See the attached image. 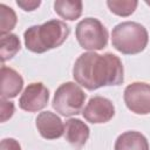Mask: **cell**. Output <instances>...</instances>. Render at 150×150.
Returning a JSON list of instances; mask_svg holds the SVG:
<instances>
[{
    "instance_id": "obj_1",
    "label": "cell",
    "mask_w": 150,
    "mask_h": 150,
    "mask_svg": "<svg viewBox=\"0 0 150 150\" xmlns=\"http://www.w3.org/2000/svg\"><path fill=\"white\" fill-rule=\"evenodd\" d=\"M73 77L79 86L88 90H96L123 83L124 69L121 59L112 53L101 55L95 52H87L76 59Z\"/></svg>"
},
{
    "instance_id": "obj_2",
    "label": "cell",
    "mask_w": 150,
    "mask_h": 150,
    "mask_svg": "<svg viewBox=\"0 0 150 150\" xmlns=\"http://www.w3.org/2000/svg\"><path fill=\"white\" fill-rule=\"evenodd\" d=\"M69 26L61 20H49L42 25H34L23 33L25 46L36 54L60 47L69 36Z\"/></svg>"
},
{
    "instance_id": "obj_3",
    "label": "cell",
    "mask_w": 150,
    "mask_h": 150,
    "mask_svg": "<svg viewBox=\"0 0 150 150\" xmlns=\"http://www.w3.org/2000/svg\"><path fill=\"white\" fill-rule=\"evenodd\" d=\"M148 42V30L138 22L124 21L112 28L111 45L116 50L124 55H135L143 52Z\"/></svg>"
},
{
    "instance_id": "obj_4",
    "label": "cell",
    "mask_w": 150,
    "mask_h": 150,
    "mask_svg": "<svg viewBox=\"0 0 150 150\" xmlns=\"http://www.w3.org/2000/svg\"><path fill=\"white\" fill-rule=\"evenodd\" d=\"M86 98V93L77 83L64 82L55 90L52 105L60 115L70 117L82 111Z\"/></svg>"
},
{
    "instance_id": "obj_5",
    "label": "cell",
    "mask_w": 150,
    "mask_h": 150,
    "mask_svg": "<svg viewBox=\"0 0 150 150\" xmlns=\"http://www.w3.org/2000/svg\"><path fill=\"white\" fill-rule=\"evenodd\" d=\"M75 36L79 45L89 52L101 50L108 45V30L96 18L82 19L76 28Z\"/></svg>"
},
{
    "instance_id": "obj_6",
    "label": "cell",
    "mask_w": 150,
    "mask_h": 150,
    "mask_svg": "<svg viewBox=\"0 0 150 150\" xmlns=\"http://www.w3.org/2000/svg\"><path fill=\"white\" fill-rule=\"evenodd\" d=\"M127 108L137 115L150 114V84L145 82H132L123 93Z\"/></svg>"
},
{
    "instance_id": "obj_7",
    "label": "cell",
    "mask_w": 150,
    "mask_h": 150,
    "mask_svg": "<svg viewBox=\"0 0 150 150\" xmlns=\"http://www.w3.org/2000/svg\"><path fill=\"white\" fill-rule=\"evenodd\" d=\"M49 101V90L41 82L29 83L19 98V107L28 112L42 110Z\"/></svg>"
},
{
    "instance_id": "obj_8",
    "label": "cell",
    "mask_w": 150,
    "mask_h": 150,
    "mask_svg": "<svg viewBox=\"0 0 150 150\" xmlns=\"http://www.w3.org/2000/svg\"><path fill=\"white\" fill-rule=\"evenodd\" d=\"M82 115L93 124L107 123L114 117L115 107L109 98L103 96H94L88 101Z\"/></svg>"
},
{
    "instance_id": "obj_9",
    "label": "cell",
    "mask_w": 150,
    "mask_h": 150,
    "mask_svg": "<svg viewBox=\"0 0 150 150\" xmlns=\"http://www.w3.org/2000/svg\"><path fill=\"white\" fill-rule=\"evenodd\" d=\"M39 134L46 139H56L64 135V123L52 111H42L35 120Z\"/></svg>"
},
{
    "instance_id": "obj_10",
    "label": "cell",
    "mask_w": 150,
    "mask_h": 150,
    "mask_svg": "<svg viewBox=\"0 0 150 150\" xmlns=\"http://www.w3.org/2000/svg\"><path fill=\"white\" fill-rule=\"evenodd\" d=\"M23 88L22 76L13 68L1 66V98L9 100L18 96Z\"/></svg>"
},
{
    "instance_id": "obj_11",
    "label": "cell",
    "mask_w": 150,
    "mask_h": 150,
    "mask_svg": "<svg viewBox=\"0 0 150 150\" xmlns=\"http://www.w3.org/2000/svg\"><path fill=\"white\" fill-rule=\"evenodd\" d=\"M89 127L79 118H69L64 123L66 141L76 149H81L89 138Z\"/></svg>"
},
{
    "instance_id": "obj_12",
    "label": "cell",
    "mask_w": 150,
    "mask_h": 150,
    "mask_svg": "<svg viewBox=\"0 0 150 150\" xmlns=\"http://www.w3.org/2000/svg\"><path fill=\"white\" fill-rule=\"evenodd\" d=\"M115 150H149L146 137L139 131L122 132L115 141Z\"/></svg>"
},
{
    "instance_id": "obj_13",
    "label": "cell",
    "mask_w": 150,
    "mask_h": 150,
    "mask_svg": "<svg viewBox=\"0 0 150 150\" xmlns=\"http://www.w3.org/2000/svg\"><path fill=\"white\" fill-rule=\"evenodd\" d=\"M83 4L80 0H56L54 2V11L55 13L69 21H74L79 19L82 14Z\"/></svg>"
},
{
    "instance_id": "obj_14",
    "label": "cell",
    "mask_w": 150,
    "mask_h": 150,
    "mask_svg": "<svg viewBox=\"0 0 150 150\" xmlns=\"http://www.w3.org/2000/svg\"><path fill=\"white\" fill-rule=\"evenodd\" d=\"M21 43L16 34L9 33L4 36H1V46H0V56H1V62L2 64L13 59L16 53L20 50Z\"/></svg>"
},
{
    "instance_id": "obj_15",
    "label": "cell",
    "mask_w": 150,
    "mask_h": 150,
    "mask_svg": "<svg viewBox=\"0 0 150 150\" xmlns=\"http://www.w3.org/2000/svg\"><path fill=\"white\" fill-rule=\"evenodd\" d=\"M18 22L16 14L13 8L5 4H0V35L9 34Z\"/></svg>"
},
{
    "instance_id": "obj_16",
    "label": "cell",
    "mask_w": 150,
    "mask_h": 150,
    "mask_svg": "<svg viewBox=\"0 0 150 150\" xmlns=\"http://www.w3.org/2000/svg\"><path fill=\"white\" fill-rule=\"evenodd\" d=\"M136 0H108L107 6L111 13L118 16H129L137 8Z\"/></svg>"
},
{
    "instance_id": "obj_17",
    "label": "cell",
    "mask_w": 150,
    "mask_h": 150,
    "mask_svg": "<svg viewBox=\"0 0 150 150\" xmlns=\"http://www.w3.org/2000/svg\"><path fill=\"white\" fill-rule=\"evenodd\" d=\"M15 107L14 103L11 101H7L5 98H1L0 101V111H1V122H6L9 120L14 114Z\"/></svg>"
},
{
    "instance_id": "obj_18",
    "label": "cell",
    "mask_w": 150,
    "mask_h": 150,
    "mask_svg": "<svg viewBox=\"0 0 150 150\" xmlns=\"http://www.w3.org/2000/svg\"><path fill=\"white\" fill-rule=\"evenodd\" d=\"M16 5L26 12H32V11H35L41 5V1L40 0H18Z\"/></svg>"
},
{
    "instance_id": "obj_19",
    "label": "cell",
    "mask_w": 150,
    "mask_h": 150,
    "mask_svg": "<svg viewBox=\"0 0 150 150\" xmlns=\"http://www.w3.org/2000/svg\"><path fill=\"white\" fill-rule=\"evenodd\" d=\"M0 150H21V145L14 138H4L0 143Z\"/></svg>"
},
{
    "instance_id": "obj_20",
    "label": "cell",
    "mask_w": 150,
    "mask_h": 150,
    "mask_svg": "<svg viewBox=\"0 0 150 150\" xmlns=\"http://www.w3.org/2000/svg\"><path fill=\"white\" fill-rule=\"evenodd\" d=\"M145 4H146V5H149V6H150V1H149V0H145Z\"/></svg>"
}]
</instances>
